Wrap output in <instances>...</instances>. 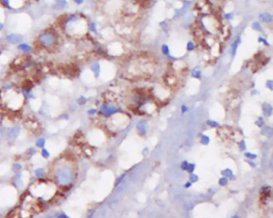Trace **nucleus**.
<instances>
[{"mask_svg": "<svg viewBox=\"0 0 273 218\" xmlns=\"http://www.w3.org/2000/svg\"><path fill=\"white\" fill-rule=\"evenodd\" d=\"M38 44L43 48L51 49L55 47L58 43V37L52 31H43L37 37Z\"/></svg>", "mask_w": 273, "mask_h": 218, "instance_id": "1", "label": "nucleus"}, {"mask_svg": "<svg viewBox=\"0 0 273 218\" xmlns=\"http://www.w3.org/2000/svg\"><path fill=\"white\" fill-rule=\"evenodd\" d=\"M5 40L10 45H18L23 40V36L19 33H10L5 36Z\"/></svg>", "mask_w": 273, "mask_h": 218, "instance_id": "2", "label": "nucleus"}, {"mask_svg": "<svg viewBox=\"0 0 273 218\" xmlns=\"http://www.w3.org/2000/svg\"><path fill=\"white\" fill-rule=\"evenodd\" d=\"M17 50L19 52H21L23 54L25 55H29L31 54L33 51V47L31 44H29L28 42H22L19 44L17 45Z\"/></svg>", "mask_w": 273, "mask_h": 218, "instance_id": "3", "label": "nucleus"}, {"mask_svg": "<svg viewBox=\"0 0 273 218\" xmlns=\"http://www.w3.org/2000/svg\"><path fill=\"white\" fill-rule=\"evenodd\" d=\"M68 7L67 0H54L52 3V9L55 10H64Z\"/></svg>", "mask_w": 273, "mask_h": 218, "instance_id": "4", "label": "nucleus"}, {"mask_svg": "<svg viewBox=\"0 0 273 218\" xmlns=\"http://www.w3.org/2000/svg\"><path fill=\"white\" fill-rule=\"evenodd\" d=\"M90 69L91 70V72L93 73L94 76L95 78H98L99 75H100L101 72V66L99 62H94L92 63L90 66Z\"/></svg>", "mask_w": 273, "mask_h": 218, "instance_id": "5", "label": "nucleus"}, {"mask_svg": "<svg viewBox=\"0 0 273 218\" xmlns=\"http://www.w3.org/2000/svg\"><path fill=\"white\" fill-rule=\"evenodd\" d=\"M240 42H241V38H240L239 36L237 37L236 39H235L234 42H232V50H231V54H232V58H235V54H236V53H237V50H238L239 46L240 44Z\"/></svg>", "mask_w": 273, "mask_h": 218, "instance_id": "6", "label": "nucleus"}, {"mask_svg": "<svg viewBox=\"0 0 273 218\" xmlns=\"http://www.w3.org/2000/svg\"><path fill=\"white\" fill-rule=\"evenodd\" d=\"M259 19L263 22H271L272 21V15L269 13H263L259 14Z\"/></svg>", "mask_w": 273, "mask_h": 218, "instance_id": "7", "label": "nucleus"}, {"mask_svg": "<svg viewBox=\"0 0 273 218\" xmlns=\"http://www.w3.org/2000/svg\"><path fill=\"white\" fill-rule=\"evenodd\" d=\"M201 75H202V71H201V69L200 67H195L193 69H192V71H191V76L195 78H196V79H200L201 78Z\"/></svg>", "mask_w": 273, "mask_h": 218, "instance_id": "8", "label": "nucleus"}, {"mask_svg": "<svg viewBox=\"0 0 273 218\" xmlns=\"http://www.w3.org/2000/svg\"><path fill=\"white\" fill-rule=\"evenodd\" d=\"M88 29H89V31H90L91 33H94V34H97V33H98L97 24L95 22H91L89 23V25H88Z\"/></svg>", "mask_w": 273, "mask_h": 218, "instance_id": "9", "label": "nucleus"}, {"mask_svg": "<svg viewBox=\"0 0 273 218\" xmlns=\"http://www.w3.org/2000/svg\"><path fill=\"white\" fill-rule=\"evenodd\" d=\"M9 168L10 166L7 164H2L0 166V175H4L9 170Z\"/></svg>", "mask_w": 273, "mask_h": 218, "instance_id": "10", "label": "nucleus"}, {"mask_svg": "<svg viewBox=\"0 0 273 218\" xmlns=\"http://www.w3.org/2000/svg\"><path fill=\"white\" fill-rule=\"evenodd\" d=\"M0 3L8 9H11V0H0Z\"/></svg>", "mask_w": 273, "mask_h": 218, "instance_id": "11", "label": "nucleus"}, {"mask_svg": "<svg viewBox=\"0 0 273 218\" xmlns=\"http://www.w3.org/2000/svg\"><path fill=\"white\" fill-rule=\"evenodd\" d=\"M252 28L256 31H262V27L259 22H254L252 24Z\"/></svg>", "mask_w": 273, "mask_h": 218, "instance_id": "12", "label": "nucleus"}, {"mask_svg": "<svg viewBox=\"0 0 273 218\" xmlns=\"http://www.w3.org/2000/svg\"><path fill=\"white\" fill-rule=\"evenodd\" d=\"M161 50H162L163 54H164V55H168L170 53V50L169 47H168V46L167 45V44H163L162 46V49H161Z\"/></svg>", "mask_w": 273, "mask_h": 218, "instance_id": "13", "label": "nucleus"}, {"mask_svg": "<svg viewBox=\"0 0 273 218\" xmlns=\"http://www.w3.org/2000/svg\"><path fill=\"white\" fill-rule=\"evenodd\" d=\"M195 46L194 44L192 42H188L187 44V50H189V51H192L195 50Z\"/></svg>", "mask_w": 273, "mask_h": 218, "instance_id": "14", "label": "nucleus"}, {"mask_svg": "<svg viewBox=\"0 0 273 218\" xmlns=\"http://www.w3.org/2000/svg\"><path fill=\"white\" fill-rule=\"evenodd\" d=\"M258 42H260V43H263L265 46H269V42L267 41L266 38H264L262 36H259V38H258Z\"/></svg>", "mask_w": 273, "mask_h": 218, "instance_id": "15", "label": "nucleus"}, {"mask_svg": "<svg viewBox=\"0 0 273 218\" xmlns=\"http://www.w3.org/2000/svg\"><path fill=\"white\" fill-rule=\"evenodd\" d=\"M86 102V98L85 97H83V96H81V97H80V98H78V100H77V102L80 104V105H83Z\"/></svg>", "mask_w": 273, "mask_h": 218, "instance_id": "16", "label": "nucleus"}, {"mask_svg": "<svg viewBox=\"0 0 273 218\" xmlns=\"http://www.w3.org/2000/svg\"><path fill=\"white\" fill-rule=\"evenodd\" d=\"M266 87L270 89V90H272V87H273V82L272 80H268L266 81Z\"/></svg>", "mask_w": 273, "mask_h": 218, "instance_id": "17", "label": "nucleus"}, {"mask_svg": "<svg viewBox=\"0 0 273 218\" xmlns=\"http://www.w3.org/2000/svg\"><path fill=\"white\" fill-rule=\"evenodd\" d=\"M233 13L232 12H230V13H227V14L224 15V18L226 19H228V20H231L233 18Z\"/></svg>", "mask_w": 273, "mask_h": 218, "instance_id": "18", "label": "nucleus"}, {"mask_svg": "<svg viewBox=\"0 0 273 218\" xmlns=\"http://www.w3.org/2000/svg\"><path fill=\"white\" fill-rule=\"evenodd\" d=\"M72 1L73 3L75 5H77V6H81V5H83L85 0H72Z\"/></svg>", "mask_w": 273, "mask_h": 218, "instance_id": "19", "label": "nucleus"}, {"mask_svg": "<svg viewBox=\"0 0 273 218\" xmlns=\"http://www.w3.org/2000/svg\"><path fill=\"white\" fill-rule=\"evenodd\" d=\"M4 28H5V25L3 22H0V32H2V31H3Z\"/></svg>", "mask_w": 273, "mask_h": 218, "instance_id": "20", "label": "nucleus"}]
</instances>
